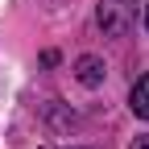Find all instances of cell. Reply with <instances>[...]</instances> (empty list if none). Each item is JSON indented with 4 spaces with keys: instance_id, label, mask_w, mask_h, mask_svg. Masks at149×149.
<instances>
[{
    "instance_id": "cell-1",
    "label": "cell",
    "mask_w": 149,
    "mask_h": 149,
    "mask_svg": "<svg viewBox=\"0 0 149 149\" xmlns=\"http://www.w3.org/2000/svg\"><path fill=\"white\" fill-rule=\"evenodd\" d=\"M137 4L141 0H100V29L108 33V37H124L128 29H133V21H137Z\"/></svg>"
},
{
    "instance_id": "cell-2",
    "label": "cell",
    "mask_w": 149,
    "mask_h": 149,
    "mask_svg": "<svg viewBox=\"0 0 149 149\" xmlns=\"http://www.w3.org/2000/svg\"><path fill=\"white\" fill-rule=\"evenodd\" d=\"M104 74H108L104 58H95V54H79V58H74V79H79L83 87H100Z\"/></svg>"
},
{
    "instance_id": "cell-3",
    "label": "cell",
    "mask_w": 149,
    "mask_h": 149,
    "mask_svg": "<svg viewBox=\"0 0 149 149\" xmlns=\"http://www.w3.org/2000/svg\"><path fill=\"white\" fill-rule=\"evenodd\" d=\"M128 108H133V116L149 120V74H141V79L128 87Z\"/></svg>"
},
{
    "instance_id": "cell-4",
    "label": "cell",
    "mask_w": 149,
    "mask_h": 149,
    "mask_svg": "<svg viewBox=\"0 0 149 149\" xmlns=\"http://www.w3.org/2000/svg\"><path fill=\"white\" fill-rule=\"evenodd\" d=\"M128 149H149V137H137L133 145H128Z\"/></svg>"
},
{
    "instance_id": "cell-5",
    "label": "cell",
    "mask_w": 149,
    "mask_h": 149,
    "mask_svg": "<svg viewBox=\"0 0 149 149\" xmlns=\"http://www.w3.org/2000/svg\"><path fill=\"white\" fill-rule=\"evenodd\" d=\"M141 21H145V29H149V0H145V13H141Z\"/></svg>"
}]
</instances>
